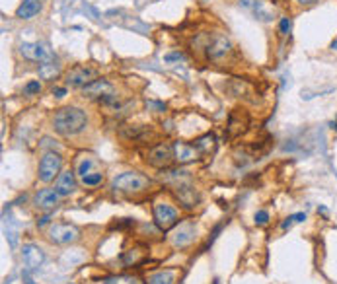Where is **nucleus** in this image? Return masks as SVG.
<instances>
[{
    "label": "nucleus",
    "mask_w": 337,
    "mask_h": 284,
    "mask_svg": "<svg viewBox=\"0 0 337 284\" xmlns=\"http://www.w3.org/2000/svg\"><path fill=\"white\" fill-rule=\"evenodd\" d=\"M205 53H207L209 61H222L232 53V43H230V39L226 35L215 33L209 39V43L205 45Z\"/></svg>",
    "instance_id": "nucleus-8"
},
{
    "label": "nucleus",
    "mask_w": 337,
    "mask_h": 284,
    "mask_svg": "<svg viewBox=\"0 0 337 284\" xmlns=\"http://www.w3.org/2000/svg\"><path fill=\"white\" fill-rule=\"evenodd\" d=\"M330 49H332V51H337V39L332 41V47H330Z\"/></svg>",
    "instance_id": "nucleus-36"
},
{
    "label": "nucleus",
    "mask_w": 337,
    "mask_h": 284,
    "mask_svg": "<svg viewBox=\"0 0 337 284\" xmlns=\"http://www.w3.org/2000/svg\"><path fill=\"white\" fill-rule=\"evenodd\" d=\"M20 55L24 59H27V61H33V63H41V61L49 59V53L39 43H22L20 45Z\"/></svg>",
    "instance_id": "nucleus-16"
},
{
    "label": "nucleus",
    "mask_w": 337,
    "mask_h": 284,
    "mask_svg": "<svg viewBox=\"0 0 337 284\" xmlns=\"http://www.w3.org/2000/svg\"><path fill=\"white\" fill-rule=\"evenodd\" d=\"M97 78V71L94 67H88V65H76L72 67L71 71L67 72L65 76V84L71 86V88H84L90 82H94Z\"/></svg>",
    "instance_id": "nucleus-9"
},
{
    "label": "nucleus",
    "mask_w": 337,
    "mask_h": 284,
    "mask_svg": "<svg viewBox=\"0 0 337 284\" xmlns=\"http://www.w3.org/2000/svg\"><path fill=\"white\" fill-rule=\"evenodd\" d=\"M148 187H150V179L139 171H123V173L115 175L111 181V189L117 193H125V195L141 193V191H146Z\"/></svg>",
    "instance_id": "nucleus-2"
},
{
    "label": "nucleus",
    "mask_w": 337,
    "mask_h": 284,
    "mask_svg": "<svg viewBox=\"0 0 337 284\" xmlns=\"http://www.w3.org/2000/svg\"><path fill=\"white\" fill-rule=\"evenodd\" d=\"M141 133H143V127H129V129L123 131V135H125L127 139H139Z\"/></svg>",
    "instance_id": "nucleus-27"
},
{
    "label": "nucleus",
    "mask_w": 337,
    "mask_h": 284,
    "mask_svg": "<svg viewBox=\"0 0 337 284\" xmlns=\"http://www.w3.org/2000/svg\"><path fill=\"white\" fill-rule=\"evenodd\" d=\"M76 175L80 183L86 187H97L103 181V169L99 167V162L92 156H84L76 166Z\"/></svg>",
    "instance_id": "nucleus-4"
},
{
    "label": "nucleus",
    "mask_w": 337,
    "mask_h": 284,
    "mask_svg": "<svg viewBox=\"0 0 337 284\" xmlns=\"http://www.w3.org/2000/svg\"><path fill=\"white\" fill-rule=\"evenodd\" d=\"M49 222H51V213L41 214V216H37V220H35V224H37V228H45V226H47Z\"/></svg>",
    "instance_id": "nucleus-28"
},
{
    "label": "nucleus",
    "mask_w": 337,
    "mask_h": 284,
    "mask_svg": "<svg viewBox=\"0 0 337 284\" xmlns=\"http://www.w3.org/2000/svg\"><path fill=\"white\" fill-rule=\"evenodd\" d=\"M148 284H173L175 283V275L173 271H158L154 275L148 277Z\"/></svg>",
    "instance_id": "nucleus-20"
},
{
    "label": "nucleus",
    "mask_w": 337,
    "mask_h": 284,
    "mask_svg": "<svg viewBox=\"0 0 337 284\" xmlns=\"http://www.w3.org/2000/svg\"><path fill=\"white\" fill-rule=\"evenodd\" d=\"M22 261H24V265H25L27 271H37L45 263V251L39 245L25 243L22 247Z\"/></svg>",
    "instance_id": "nucleus-12"
},
{
    "label": "nucleus",
    "mask_w": 337,
    "mask_h": 284,
    "mask_svg": "<svg viewBox=\"0 0 337 284\" xmlns=\"http://www.w3.org/2000/svg\"><path fill=\"white\" fill-rule=\"evenodd\" d=\"M195 146H197V150L203 154V152H211L213 148H215V137L213 135H205V137H201V139H197L195 141Z\"/></svg>",
    "instance_id": "nucleus-22"
},
{
    "label": "nucleus",
    "mask_w": 337,
    "mask_h": 284,
    "mask_svg": "<svg viewBox=\"0 0 337 284\" xmlns=\"http://www.w3.org/2000/svg\"><path fill=\"white\" fill-rule=\"evenodd\" d=\"M88 125V115L80 107H63L53 117V129L61 137H76L80 135Z\"/></svg>",
    "instance_id": "nucleus-1"
},
{
    "label": "nucleus",
    "mask_w": 337,
    "mask_h": 284,
    "mask_svg": "<svg viewBox=\"0 0 337 284\" xmlns=\"http://www.w3.org/2000/svg\"><path fill=\"white\" fill-rule=\"evenodd\" d=\"M82 95L86 99L99 101L101 105H111L117 99L113 84L109 80H105V78H96L94 82H90L88 86H84L82 88Z\"/></svg>",
    "instance_id": "nucleus-3"
},
{
    "label": "nucleus",
    "mask_w": 337,
    "mask_h": 284,
    "mask_svg": "<svg viewBox=\"0 0 337 284\" xmlns=\"http://www.w3.org/2000/svg\"><path fill=\"white\" fill-rule=\"evenodd\" d=\"M294 4H300V6H314V4H318L320 0H292Z\"/></svg>",
    "instance_id": "nucleus-33"
},
{
    "label": "nucleus",
    "mask_w": 337,
    "mask_h": 284,
    "mask_svg": "<svg viewBox=\"0 0 337 284\" xmlns=\"http://www.w3.org/2000/svg\"><path fill=\"white\" fill-rule=\"evenodd\" d=\"M47 236H49V241L55 243V245H69V243H74L80 237V230L74 224L61 222V224H53L49 228Z\"/></svg>",
    "instance_id": "nucleus-6"
},
{
    "label": "nucleus",
    "mask_w": 337,
    "mask_h": 284,
    "mask_svg": "<svg viewBox=\"0 0 337 284\" xmlns=\"http://www.w3.org/2000/svg\"><path fill=\"white\" fill-rule=\"evenodd\" d=\"M39 92H41L39 80H31V82H27V84L24 86V95H37Z\"/></svg>",
    "instance_id": "nucleus-24"
},
{
    "label": "nucleus",
    "mask_w": 337,
    "mask_h": 284,
    "mask_svg": "<svg viewBox=\"0 0 337 284\" xmlns=\"http://www.w3.org/2000/svg\"><path fill=\"white\" fill-rule=\"evenodd\" d=\"M61 169H63V156L55 150H49L43 154L41 162H39V181L41 183H51L55 181V177L61 175Z\"/></svg>",
    "instance_id": "nucleus-5"
},
{
    "label": "nucleus",
    "mask_w": 337,
    "mask_h": 284,
    "mask_svg": "<svg viewBox=\"0 0 337 284\" xmlns=\"http://www.w3.org/2000/svg\"><path fill=\"white\" fill-rule=\"evenodd\" d=\"M220 230H222V224L215 226V230H213V234H211V237H209V245H211V243H213V241L217 239V236H218V232H220Z\"/></svg>",
    "instance_id": "nucleus-32"
},
{
    "label": "nucleus",
    "mask_w": 337,
    "mask_h": 284,
    "mask_svg": "<svg viewBox=\"0 0 337 284\" xmlns=\"http://www.w3.org/2000/svg\"><path fill=\"white\" fill-rule=\"evenodd\" d=\"M318 214H322L324 218H328V209L326 207H318Z\"/></svg>",
    "instance_id": "nucleus-35"
},
{
    "label": "nucleus",
    "mask_w": 337,
    "mask_h": 284,
    "mask_svg": "<svg viewBox=\"0 0 337 284\" xmlns=\"http://www.w3.org/2000/svg\"><path fill=\"white\" fill-rule=\"evenodd\" d=\"M53 95L55 97H65L67 95V88L65 86H55L53 88Z\"/></svg>",
    "instance_id": "nucleus-30"
},
{
    "label": "nucleus",
    "mask_w": 337,
    "mask_h": 284,
    "mask_svg": "<svg viewBox=\"0 0 337 284\" xmlns=\"http://www.w3.org/2000/svg\"><path fill=\"white\" fill-rule=\"evenodd\" d=\"M76 171L72 169H67V171H61V175L57 177V183H55V191L61 195V197H71L74 191H76Z\"/></svg>",
    "instance_id": "nucleus-15"
},
{
    "label": "nucleus",
    "mask_w": 337,
    "mask_h": 284,
    "mask_svg": "<svg viewBox=\"0 0 337 284\" xmlns=\"http://www.w3.org/2000/svg\"><path fill=\"white\" fill-rule=\"evenodd\" d=\"M197 237V228H195V222L191 220H183L179 226H175V232H173V245L175 247H187L195 241Z\"/></svg>",
    "instance_id": "nucleus-11"
},
{
    "label": "nucleus",
    "mask_w": 337,
    "mask_h": 284,
    "mask_svg": "<svg viewBox=\"0 0 337 284\" xmlns=\"http://www.w3.org/2000/svg\"><path fill=\"white\" fill-rule=\"evenodd\" d=\"M175 160L173 156V144L168 142H162V144H156L150 148V152L146 154V162L154 167H168L169 164Z\"/></svg>",
    "instance_id": "nucleus-10"
},
{
    "label": "nucleus",
    "mask_w": 337,
    "mask_h": 284,
    "mask_svg": "<svg viewBox=\"0 0 337 284\" xmlns=\"http://www.w3.org/2000/svg\"><path fill=\"white\" fill-rule=\"evenodd\" d=\"M332 129H334V131H337V121H334V123H332Z\"/></svg>",
    "instance_id": "nucleus-37"
},
{
    "label": "nucleus",
    "mask_w": 337,
    "mask_h": 284,
    "mask_svg": "<svg viewBox=\"0 0 337 284\" xmlns=\"http://www.w3.org/2000/svg\"><path fill=\"white\" fill-rule=\"evenodd\" d=\"M279 31H281L283 35H289V33L292 31V20H290L289 16L281 18V22H279Z\"/></svg>",
    "instance_id": "nucleus-25"
},
{
    "label": "nucleus",
    "mask_w": 337,
    "mask_h": 284,
    "mask_svg": "<svg viewBox=\"0 0 337 284\" xmlns=\"http://www.w3.org/2000/svg\"><path fill=\"white\" fill-rule=\"evenodd\" d=\"M175 197H177L179 203H181L185 209H189V211L195 209V207H197V201H199L195 189H193L189 183H179V185H175Z\"/></svg>",
    "instance_id": "nucleus-17"
},
{
    "label": "nucleus",
    "mask_w": 337,
    "mask_h": 284,
    "mask_svg": "<svg viewBox=\"0 0 337 284\" xmlns=\"http://www.w3.org/2000/svg\"><path fill=\"white\" fill-rule=\"evenodd\" d=\"M143 257H144V255H139V249H131V251H127L125 255H121V261H123L127 267H135V265H139V263L143 261Z\"/></svg>",
    "instance_id": "nucleus-23"
},
{
    "label": "nucleus",
    "mask_w": 337,
    "mask_h": 284,
    "mask_svg": "<svg viewBox=\"0 0 337 284\" xmlns=\"http://www.w3.org/2000/svg\"><path fill=\"white\" fill-rule=\"evenodd\" d=\"M244 8H248V10H252L253 16L255 18H259V20H271V12L269 10H265V0H242L240 2Z\"/></svg>",
    "instance_id": "nucleus-19"
},
{
    "label": "nucleus",
    "mask_w": 337,
    "mask_h": 284,
    "mask_svg": "<svg viewBox=\"0 0 337 284\" xmlns=\"http://www.w3.org/2000/svg\"><path fill=\"white\" fill-rule=\"evenodd\" d=\"M164 61H166V63H173V61H183V53H181V51H173V53H168V55H164Z\"/></svg>",
    "instance_id": "nucleus-29"
},
{
    "label": "nucleus",
    "mask_w": 337,
    "mask_h": 284,
    "mask_svg": "<svg viewBox=\"0 0 337 284\" xmlns=\"http://www.w3.org/2000/svg\"><path fill=\"white\" fill-rule=\"evenodd\" d=\"M292 218H294V222H304V220H306V213H296V214H292Z\"/></svg>",
    "instance_id": "nucleus-34"
},
{
    "label": "nucleus",
    "mask_w": 337,
    "mask_h": 284,
    "mask_svg": "<svg viewBox=\"0 0 337 284\" xmlns=\"http://www.w3.org/2000/svg\"><path fill=\"white\" fill-rule=\"evenodd\" d=\"M59 76V67L53 63H43L39 65V78L43 80H55Z\"/></svg>",
    "instance_id": "nucleus-21"
},
{
    "label": "nucleus",
    "mask_w": 337,
    "mask_h": 284,
    "mask_svg": "<svg viewBox=\"0 0 337 284\" xmlns=\"http://www.w3.org/2000/svg\"><path fill=\"white\" fill-rule=\"evenodd\" d=\"M292 224H294V218H292V216H289V218H285V220H283V224H281V230H289Z\"/></svg>",
    "instance_id": "nucleus-31"
},
{
    "label": "nucleus",
    "mask_w": 337,
    "mask_h": 284,
    "mask_svg": "<svg viewBox=\"0 0 337 284\" xmlns=\"http://www.w3.org/2000/svg\"><path fill=\"white\" fill-rule=\"evenodd\" d=\"M59 199H61V195H59L55 189L45 187V189H39V191L35 193V197H33V205H35L37 209H41V211L51 213L53 209H57Z\"/></svg>",
    "instance_id": "nucleus-13"
},
{
    "label": "nucleus",
    "mask_w": 337,
    "mask_h": 284,
    "mask_svg": "<svg viewBox=\"0 0 337 284\" xmlns=\"http://www.w3.org/2000/svg\"><path fill=\"white\" fill-rule=\"evenodd\" d=\"M152 216H154V224L158 226L160 232H168L171 228H175L179 222L177 211L168 203H156L152 207Z\"/></svg>",
    "instance_id": "nucleus-7"
},
{
    "label": "nucleus",
    "mask_w": 337,
    "mask_h": 284,
    "mask_svg": "<svg viewBox=\"0 0 337 284\" xmlns=\"http://www.w3.org/2000/svg\"><path fill=\"white\" fill-rule=\"evenodd\" d=\"M41 8H43L41 0H22L20 6H18V10H16V18H20V20H31V18H35L41 12Z\"/></svg>",
    "instance_id": "nucleus-18"
},
{
    "label": "nucleus",
    "mask_w": 337,
    "mask_h": 284,
    "mask_svg": "<svg viewBox=\"0 0 337 284\" xmlns=\"http://www.w3.org/2000/svg\"><path fill=\"white\" fill-rule=\"evenodd\" d=\"M253 218H255V224L257 226H267L269 224V213L267 211H257Z\"/></svg>",
    "instance_id": "nucleus-26"
},
{
    "label": "nucleus",
    "mask_w": 337,
    "mask_h": 284,
    "mask_svg": "<svg viewBox=\"0 0 337 284\" xmlns=\"http://www.w3.org/2000/svg\"><path fill=\"white\" fill-rule=\"evenodd\" d=\"M173 156H175V162L177 164H189V162H195L201 152L197 150L195 144H189V142H173Z\"/></svg>",
    "instance_id": "nucleus-14"
}]
</instances>
